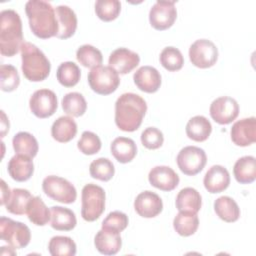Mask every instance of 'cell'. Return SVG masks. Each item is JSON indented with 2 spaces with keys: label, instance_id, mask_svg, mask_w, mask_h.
Returning a JSON list of instances; mask_svg holds the SVG:
<instances>
[{
  "label": "cell",
  "instance_id": "cell-1",
  "mask_svg": "<svg viewBox=\"0 0 256 256\" xmlns=\"http://www.w3.org/2000/svg\"><path fill=\"white\" fill-rule=\"evenodd\" d=\"M146 111L147 104L140 95L124 93L115 103L116 126L125 132L136 131L140 127Z\"/></svg>",
  "mask_w": 256,
  "mask_h": 256
},
{
  "label": "cell",
  "instance_id": "cell-2",
  "mask_svg": "<svg viewBox=\"0 0 256 256\" xmlns=\"http://www.w3.org/2000/svg\"><path fill=\"white\" fill-rule=\"evenodd\" d=\"M25 12L33 34L41 39L56 36L58 23L55 9L44 0H29L25 4Z\"/></svg>",
  "mask_w": 256,
  "mask_h": 256
},
{
  "label": "cell",
  "instance_id": "cell-3",
  "mask_svg": "<svg viewBox=\"0 0 256 256\" xmlns=\"http://www.w3.org/2000/svg\"><path fill=\"white\" fill-rule=\"evenodd\" d=\"M22 21L19 14L6 9L0 13V52L3 56L12 57L18 53L23 44Z\"/></svg>",
  "mask_w": 256,
  "mask_h": 256
},
{
  "label": "cell",
  "instance_id": "cell-4",
  "mask_svg": "<svg viewBox=\"0 0 256 256\" xmlns=\"http://www.w3.org/2000/svg\"><path fill=\"white\" fill-rule=\"evenodd\" d=\"M22 72L31 82H40L45 80L51 69L50 61L45 54L34 44L23 42L21 48Z\"/></svg>",
  "mask_w": 256,
  "mask_h": 256
},
{
  "label": "cell",
  "instance_id": "cell-5",
  "mask_svg": "<svg viewBox=\"0 0 256 256\" xmlns=\"http://www.w3.org/2000/svg\"><path fill=\"white\" fill-rule=\"evenodd\" d=\"M81 216L85 221L97 220L105 210V191L96 184H86L81 194Z\"/></svg>",
  "mask_w": 256,
  "mask_h": 256
},
{
  "label": "cell",
  "instance_id": "cell-6",
  "mask_svg": "<svg viewBox=\"0 0 256 256\" xmlns=\"http://www.w3.org/2000/svg\"><path fill=\"white\" fill-rule=\"evenodd\" d=\"M90 88L100 95H109L116 91L120 84L118 73L110 66L99 65L88 73Z\"/></svg>",
  "mask_w": 256,
  "mask_h": 256
},
{
  "label": "cell",
  "instance_id": "cell-7",
  "mask_svg": "<svg viewBox=\"0 0 256 256\" xmlns=\"http://www.w3.org/2000/svg\"><path fill=\"white\" fill-rule=\"evenodd\" d=\"M0 235L1 239L14 249L26 247L31 239V232L26 224L7 217L0 219Z\"/></svg>",
  "mask_w": 256,
  "mask_h": 256
},
{
  "label": "cell",
  "instance_id": "cell-8",
  "mask_svg": "<svg viewBox=\"0 0 256 256\" xmlns=\"http://www.w3.org/2000/svg\"><path fill=\"white\" fill-rule=\"evenodd\" d=\"M42 189L48 197L64 204L73 203L77 197L75 187L68 180L55 175L44 178Z\"/></svg>",
  "mask_w": 256,
  "mask_h": 256
},
{
  "label": "cell",
  "instance_id": "cell-9",
  "mask_svg": "<svg viewBox=\"0 0 256 256\" xmlns=\"http://www.w3.org/2000/svg\"><path fill=\"white\" fill-rule=\"evenodd\" d=\"M176 161L182 173L188 176H194L205 167L207 156L205 151L200 147L186 146L180 150Z\"/></svg>",
  "mask_w": 256,
  "mask_h": 256
},
{
  "label": "cell",
  "instance_id": "cell-10",
  "mask_svg": "<svg viewBox=\"0 0 256 256\" xmlns=\"http://www.w3.org/2000/svg\"><path fill=\"white\" fill-rule=\"evenodd\" d=\"M191 63L198 68L212 67L218 59V49L208 39H198L189 48Z\"/></svg>",
  "mask_w": 256,
  "mask_h": 256
},
{
  "label": "cell",
  "instance_id": "cell-11",
  "mask_svg": "<svg viewBox=\"0 0 256 256\" xmlns=\"http://www.w3.org/2000/svg\"><path fill=\"white\" fill-rule=\"evenodd\" d=\"M177 18L175 1H156L149 12L151 26L159 31L170 28Z\"/></svg>",
  "mask_w": 256,
  "mask_h": 256
},
{
  "label": "cell",
  "instance_id": "cell-12",
  "mask_svg": "<svg viewBox=\"0 0 256 256\" xmlns=\"http://www.w3.org/2000/svg\"><path fill=\"white\" fill-rule=\"evenodd\" d=\"M29 107L36 117L41 119L48 118L57 110V96L49 89L36 90L30 97Z\"/></svg>",
  "mask_w": 256,
  "mask_h": 256
},
{
  "label": "cell",
  "instance_id": "cell-13",
  "mask_svg": "<svg viewBox=\"0 0 256 256\" xmlns=\"http://www.w3.org/2000/svg\"><path fill=\"white\" fill-rule=\"evenodd\" d=\"M209 112L211 118L216 123L226 125L237 118L239 114V105L234 98L222 96L213 100Z\"/></svg>",
  "mask_w": 256,
  "mask_h": 256
},
{
  "label": "cell",
  "instance_id": "cell-14",
  "mask_svg": "<svg viewBox=\"0 0 256 256\" xmlns=\"http://www.w3.org/2000/svg\"><path fill=\"white\" fill-rule=\"evenodd\" d=\"M232 142L241 147H246L256 141V118L249 117L238 120L232 125L230 131Z\"/></svg>",
  "mask_w": 256,
  "mask_h": 256
},
{
  "label": "cell",
  "instance_id": "cell-15",
  "mask_svg": "<svg viewBox=\"0 0 256 256\" xmlns=\"http://www.w3.org/2000/svg\"><path fill=\"white\" fill-rule=\"evenodd\" d=\"M140 62L139 55L129 50L128 48H117L114 50L108 59V64L118 74H127L138 66Z\"/></svg>",
  "mask_w": 256,
  "mask_h": 256
},
{
  "label": "cell",
  "instance_id": "cell-16",
  "mask_svg": "<svg viewBox=\"0 0 256 256\" xmlns=\"http://www.w3.org/2000/svg\"><path fill=\"white\" fill-rule=\"evenodd\" d=\"M134 208L141 217L153 218L161 213L163 202L158 194L147 190L137 195L134 201Z\"/></svg>",
  "mask_w": 256,
  "mask_h": 256
},
{
  "label": "cell",
  "instance_id": "cell-17",
  "mask_svg": "<svg viewBox=\"0 0 256 256\" xmlns=\"http://www.w3.org/2000/svg\"><path fill=\"white\" fill-rule=\"evenodd\" d=\"M149 183L162 191H172L179 184L178 174L168 166H156L148 174Z\"/></svg>",
  "mask_w": 256,
  "mask_h": 256
},
{
  "label": "cell",
  "instance_id": "cell-18",
  "mask_svg": "<svg viewBox=\"0 0 256 256\" xmlns=\"http://www.w3.org/2000/svg\"><path fill=\"white\" fill-rule=\"evenodd\" d=\"M133 80L137 88L146 93L158 91L161 85V75L152 66H142L133 75Z\"/></svg>",
  "mask_w": 256,
  "mask_h": 256
},
{
  "label": "cell",
  "instance_id": "cell-19",
  "mask_svg": "<svg viewBox=\"0 0 256 256\" xmlns=\"http://www.w3.org/2000/svg\"><path fill=\"white\" fill-rule=\"evenodd\" d=\"M203 184L209 193L214 194L224 191L230 184V175L228 170L221 165H213L206 172Z\"/></svg>",
  "mask_w": 256,
  "mask_h": 256
},
{
  "label": "cell",
  "instance_id": "cell-20",
  "mask_svg": "<svg viewBox=\"0 0 256 256\" xmlns=\"http://www.w3.org/2000/svg\"><path fill=\"white\" fill-rule=\"evenodd\" d=\"M58 32L56 37L59 39H67L74 35L77 29V16L75 12L66 5H59L55 8Z\"/></svg>",
  "mask_w": 256,
  "mask_h": 256
},
{
  "label": "cell",
  "instance_id": "cell-21",
  "mask_svg": "<svg viewBox=\"0 0 256 256\" xmlns=\"http://www.w3.org/2000/svg\"><path fill=\"white\" fill-rule=\"evenodd\" d=\"M96 249L104 255H115L119 252L122 246L120 232L109 229H101L97 232L94 238Z\"/></svg>",
  "mask_w": 256,
  "mask_h": 256
},
{
  "label": "cell",
  "instance_id": "cell-22",
  "mask_svg": "<svg viewBox=\"0 0 256 256\" xmlns=\"http://www.w3.org/2000/svg\"><path fill=\"white\" fill-rule=\"evenodd\" d=\"M7 169L12 179L18 182H24L31 178L34 172V164L32 158L16 154L9 160Z\"/></svg>",
  "mask_w": 256,
  "mask_h": 256
},
{
  "label": "cell",
  "instance_id": "cell-23",
  "mask_svg": "<svg viewBox=\"0 0 256 256\" xmlns=\"http://www.w3.org/2000/svg\"><path fill=\"white\" fill-rule=\"evenodd\" d=\"M77 134V124L72 117L61 116L54 121L51 127L53 139L60 143L71 141Z\"/></svg>",
  "mask_w": 256,
  "mask_h": 256
},
{
  "label": "cell",
  "instance_id": "cell-24",
  "mask_svg": "<svg viewBox=\"0 0 256 256\" xmlns=\"http://www.w3.org/2000/svg\"><path fill=\"white\" fill-rule=\"evenodd\" d=\"M111 154L120 163L131 162L137 154V146L134 140L127 137L115 138L110 146Z\"/></svg>",
  "mask_w": 256,
  "mask_h": 256
},
{
  "label": "cell",
  "instance_id": "cell-25",
  "mask_svg": "<svg viewBox=\"0 0 256 256\" xmlns=\"http://www.w3.org/2000/svg\"><path fill=\"white\" fill-rule=\"evenodd\" d=\"M50 211V225L53 229L58 231H70L76 226L77 219L75 213L69 208L62 206H52Z\"/></svg>",
  "mask_w": 256,
  "mask_h": 256
},
{
  "label": "cell",
  "instance_id": "cell-26",
  "mask_svg": "<svg viewBox=\"0 0 256 256\" xmlns=\"http://www.w3.org/2000/svg\"><path fill=\"white\" fill-rule=\"evenodd\" d=\"M188 138L196 142H203L208 139L212 131V125L210 121L202 116L197 115L192 117L186 124L185 128Z\"/></svg>",
  "mask_w": 256,
  "mask_h": 256
},
{
  "label": "cell",
  "instance_id": "cell-27",
  "mask_svg": "<svg viewBox=\"0 0 256 256\" xmlns=\"http://www.w3.org/2000/svg\"><path fill=\"white\" fill-rule=\"evenodd\" d=\"M234 177L240 184H250L256 179V160L253 156L239 158L233 167Z\"/></svg>",
  "mask_w": 256,
  "mask_h": 256
},
{
  "label": "cell",
  "instance_id": "cell-28",
  "mask_svg": "<svg viewBox=\"0 0 256 256\" xmlns=\"http://www.w3.org/2000/svg\"><path fill=\"white\" fill-rule=\"evenodd\" d=\"M178 211H191L197 213L202 205V198L200 193L192 188L186 187L179 191L175 200Z\"/></svg>",
  "mask_w": 256,
  "mask_h": 256
},
{
  "label": "cell",
  "instance_id": "cell-29",
  "mask_svg": "<svg viewBox=\"0 0 256 256\" xmlns=\"http://www.w3.org/2000/svg\"><path fill=\"white\" fill-rule=\"evenodd\" d=\"M214 211L217 216L228 223L235 222L240 217V208L236 201L229 196H221L214 202Z\"/></svg>",
  "mask_w": 256,
  "mask_h": 256
},
{
  "label": "cell",
  "instance_id": "cell-30",
  "mask_svg": "<svg viewBox=\"0 0 256 256\" xmlns=\"http://www.w3.org/2000/svg\"><path fill=\"white\" fill-rule=\"evenodd\" d=\"M28 219L37 226L46 225L51 219V211L39 196H33L27 205Z\"/></svg>",
  "mask_w": 256,
  "mask_h": 256
},
{
  "label": "cell",
  "instance_id": "cell-31",
  "mask_svg": "<svg viewBox=\"0 0 256 256\" xmlns=\"http://www.w3.org/2000/svg\"><path fill=\"white\" fill-rule=\"evenodd\" d=\"M199 226L197 213L191 211H179L173 220V227L180 236L193 235Z\"/></svg>",
  "mask_w": 256,
  "mask_h": 256
},
{
  "label": "cell",
  "instance_id": "cell-32",
  "mask_svg": "<svg viewBox=\"0 0 256 256\" xmlns=\"http://www.w3.org/2000/svg\"><path fill=\"white\" fill-rule=\"evenodd\" d=\"M13 149L16 154L34 158L37 155L39 146L36 138L29 132H18L12 139Z\"/></svg>",
  "mask_w": 256,
  "mask_h": 256
},
{
  "label": "cell",
  "instance_id": "cell-33",
  "mask_svg": "<svg viewBox=\"0 0 256 256\" xmlns=\"http://www.w3.org/2000/svg\"><path fill=\"white\" fill-rule=\"evenodd\" d=\"M33 196L31 193L22 188H15L12 190L10 198L5 204L6 210L14 215L26 214L27 205Z\"/></svg>",
  "mask_w": 256,
  "mask_h": 256
},
{
  "label": "cell",
  "instance_id": "cell-34",
  "mask_svg": "<svg viewBox=\"0 0 256 256\" xmlns=\"http://www.w3.org/2000/svg\"><path fill=\"white\" fill-rule=\"evenodd\" d=\"M58 82L64 87L75 86L81 77L80 68L72 61H66L59 65L56 72Z\"/></svg>",
  "mask_w": 256,
  "mask_h": 256
},
{
  "label": "cell",
  "instance_id": "cell-35",
  "mask_svg": "<svg viewBox=\"0 0 256 256\" xmlns=\"http://www.w3.org/2000/svg\"><path fill=\"white\" fill-rule=\"evenodd\" d=\"M62 109L67 115L80 117L86 112L87 103L82 94L78 92H70L62 99Z\"/></svg>",
  "mask_w": 256,
  "mask_h": 256
},
{
  "label": "cell",
  "instance_id": "cell-36",
  "mask_svg": "<svg viewBox=\"0 0 256 256\" xmlns=\"http://www.w3.org/2000/svg\"><path fill=\"white\" fill-rule=\"evenodd\" d=\"M76 58L81 65L91 69L101 65L103 61L101 51L90 44L80 46L76 51Z\"/></svg>",
  "mask_w": 256,
  "mask_h": 256
},
{
  "label": "cell",
  "instance_id": "cell-37",
  "mask_svg": "<svg viewBox=\"0 0 256 256\" xmlns=\"http://www.w3.org/2000/svg\"><path fill=\"white\" fill-rule=\"evenodd\" d=\"M48 250L52 256H74L76 244L70 237L54 236L49 241Z\"/></svg>",
  "mask_w": 256,
  "mask_h": 256
},
{
  "label": "cell",
  "instance_id": "cell-38",
  "mask_svg": "<svg viewBox=\"0 0 256 256\" xmlns=\"http://www.w3.org/2000/svg\"><path fill=\"white\" fill-rule=\"evenodd\" d=\"M89 172L92 178L106 182L114 176L115 168L113 163L108 158L101 157L91 162Z\"/></svg>",
  "mask_w": 256,
  "mask_h": 256
},
{
  "label": "cell",
  "instance_id": "cell-39",
  "mask_svg": "<svg viewBox=\"0 0 256 256\" xmlns=\"http://www.w3.org/2000/svg\"><path fill=\"white\" fill-rule=\"evenodd\" d=\"M160 63L168 71H178L183 67L184 58L179 49L168 46L160 53Z\"/></svg>",
  "mask_w": 256,
  "mask_h": 256
},
{
  "label": "cell",
  "instance_id": "cell-40",
  "mask_svg": "<svg viewBox=\"0 0 256 256\" xmlns=\"http://www.w3.org/2000/svg\"><path fill=\"white\" fill-rule=\"evenodd\" d=\"M121 11V3L118 0H98L95 3V13L99 19L105 22L115 20Z\"/></svg>",
  "mask_w": 256,
  "mask_h": 256
},
{
  "label": "cell",
  "instance_id": "cell-41",
  "mask_svg": "<svg viewBox=\"0 0 256 256\" xmlns=\"http://www.w3.org/2000/svg\"><path fill=\"white\" fill-rule=\"evenodd\" d=\"M20 84V77L17 69L10 64L0 66V87L2 91L12 92Z\"/></svg>",
  "mask_w": 256,
  "mask_h": 256
},
{
  "label": "cell",
  "instance_id": "cell-42",
  "mask_svg": "<svg viewBox=\"0 0 256 256\" xmlns=\"http://www.w3.org/2000/svg\"><path fill=\"white\" fill-rule=\"evenodd\" d=\"M77 147L85 155H94L101 149V140L95 133L84 131L77 143Z\"/></svg>",
  "mask_w": 256,
  "mask_h": 256
},
{
  "label": "cell",
  "instance_id": "cell-43",
  "mask_svg": "<svg viewBox=\"0 0 256 256\" xmlns=\"http://www.w3.org/2000/svg\"><path fill=\"white\" fill-rule=\"evenodd\" d=\"M128 216L121 211L110 212L102 222V229L122 232L128 226Z\"/></svg>",
  "mask_w": 256,
  "mask_h": 256
},
{
  "label": "cell",
  "instance_id": "cell-44",
  "mask_svg": "<svg viewBox=\"0 0 256 256\" xmlns=\"http://www.w3.org/2000/svg\"><path fill=\"white\" fill-rule=\"evenodd\" d=\"M163 142V133L155 127H148L141 133V143L147 149H158L162 146Z\"/></svg>",
  "mask_w": 256,
  "mask_h": 256
},
{
  "label": "cell",
  "instance_id": "cell-45",
  "mask_svg": "<svg viewBox=\"0 0 256 256\" xmlns=\"http://www.w3.org/2000/svg\"><path fill=\"white\" fill-rule=\"evenodd\" d=\"M11 192L10 191V188L9 186L5 183V181L2 179L1 180V205H5L8 201V199L10 198V195H11Z\"/></svg>",
  "mask_w": 256,
  "mask_h": 256
},
{
  "label": "cell",
  "instance_id": "cell-46",
  "mask_svg": "<svg viewBox=\"0 0 256 256\" xmlns=\"http://www.w3.org/2000/svg\"><path fill=\"white\" fill-rule=\"evenodd\" d=\"M8 131H9V121L4 111L1 110V137H4Z\"/></svg>",
  "mask_w": 256,
  "mask_h": 256
}]
</instances>
